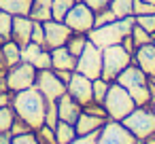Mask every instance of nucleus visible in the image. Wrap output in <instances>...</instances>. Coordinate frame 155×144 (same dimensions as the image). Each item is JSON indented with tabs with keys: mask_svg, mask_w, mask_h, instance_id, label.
Masks as SVG:
<instances>
[{
	"mask_svg": "<svg viewBox=\"0 0 155 144\" xmlns=\"http://www.w3.org/2000/svg\"><path fill=\"white\" fill-rule=\"evenodd\" d=\"M13 121H15V110H13V106H11V104L2 106V108H0V133H2V131H11Z\"/></svg>",
	"mask_w": 155,
	"mask_h": 144,
	"instance_id": "nucleus-29",
	"label": "nucleus"
},
{
	"mask_svg": "<svg viewBox=\"0 0 155 144\" xmlns=\"http://www.w3.org/2000/svg\"><path fill=\"white\" fill-rule=\"evenodd\" d=\"M121 47H123L127 53H132V55H134V51H136V45H134V40H132V36H130V34L121 40Z\"/></svg>",
	"mask_w": 155,
	"mask_h": 144,
	"instance_id": "nucleus-42",
	"label": "nucleus"
},
{
	"mask_svg": "<svg viewBox=\"0 0 155 144\" xmlns=\"http://www.w3.org/2000/svg\"><path fill=\"white\" fill-rule=\"evenodd\" d=\"M74 2H77V0H53V2H51V19L64 21L66 13L72 9Z\"/></svg>",
	"mask_w": 155,
	"mask_h": 144,
	"instance_id": "nucleus-25",
	"label": "nucleus"
},
{
	"mask_svg": "<svg viewBox=\"0 0 155 144\" xmlns=\"http://www.w3.org/2000/svg\"><path fill=\"white\" fill-rule=\"evenodd\" d=\"M83 112H87V114H94V117H102V119H108L104 104H98V102H89V104H85V106H83Z\"/></svg>",
	"mask_w": 155,
	"mask_h": 144,
	"instance_id": "nucleus-34",
	"label": "nucleus"
},
{
	"mask_svg": "<svg viewBox=\"0 0 155 144\" xmlns=\"http://www.w3.org/2000/svg\"><path fill=\"white\" fill-rule=\"evenodd\" d=\"M11 30H13V15L0 11V45L11 40Z\"/></svg>",
	"mask_w": 155,
	"mask_h": 144,
	"instance_id": "nucleus-26",
	"label": "nucleus"
},
{
	"mask_svg": "<svg viewBox=\"0 0 155 144\" xmlns=\"http://www.w3.org/2000/svg\"><path fill=\"white\" fill-rule=\"evenodd\" d=\"M28 131H34L24 119H19L17 114H15V121H13V125H11V133L13 136H21V133H28Z\"/></svg>",
	"mask_w": 155,
	"mask_h": 144,
	"instance_id": "nucleus-36",
	"label": "nucleus"
},
{
	"mask_svg": "<svg viewBox=\"0 0 155 144\" xmlns=\"http://www.w3.org/2000/svg\"><path fill=\"white\" fill-rule=\"evenodd\" d=\"M43 28H45V49H49V51L58 49V47H64L66 40L72 34V30L64 21H55V19L43 21Z\"/></svg>",
	"mask_w": 155,
	"mask_h": 144,
	"instance_id": "nucleus-12",
	"label": "nucleus"
},
{
	"mask_svg": "<svg viewBox=\"0 0 155 144\" xmlns=\"http://www.w3.org/2000/svg\"><path fill=\"white\" fill-rule=\"evenodd\" d=\"M134 24H136L134 15H130V17H121V19L110 21V24H104V26H96V28H91V30L87 32V38H89L96 47L106 49V47H110V45H119V43L132 32Z\"/></svg>",
	"mask_w": 155,
	"mask_h": 144,
	"instance_id": "nucleus-3",
	"label": "nucleus"
},
{
	"mask_svg": "<svg viewBox=\"0 0 155 144\" xmlns=\"http://www.w3.org/2000/svg\"><path fill=\"white\" fill-rule=\"evenodd\" d=\"M149 106H151V108H153V112H155V95L151 98V102H149Z\"/></svg>",
	"mask_w": 155,
	"mask_h": 144,
	"instance_id": "nucleus-48",
	"label": "nucleus"
},
{
	"mask_svg": "<svg viewBox=\"0 0 155 144\" xmlns=\"http://www.w3.org/2000/svg\"><path fill=\"white\" fill-rule=\"evenodd\" d=\"M104 108H106V114L108 119L113 121H123L134 108H136V102L132 100V95L119 85V83H110L108 91H106V98H104Z\"/></svg>",
	"mask_w": 155,
	"mask_h": 144,
	"instance_id": "nucleus-4",
	"label": "nucleus"
},
{
	"mask_svg": "<svg viewBox=\"0 0 155 144\" xmlns=\"http://www.w3.org/2000/svg\"><path fill=\"white\" fill-rule=\"evenodd\" d=\"M108 119H102V117H94V114H87V112H81L77 123H74V129H77V136H83V133H91V131H98L102 129V125L106 123Z\"/></svg>",
	"mask_w": 155,
	"mask_h": 144,
	"instance_id": "nucleus-19",
	"label": "nucleus"
},
{
	"mask_svg": "<svg viewBox=\"0 0 155 144\" xmlns=\"http://www.w3.org/2000/svg\"><path fill=\"white\" fill-rule=\"evenodd\" d=\"M66 91L81 104V106H85V104H89V102H94V87H91V78H87L85 74H81V72H72V76H70V81H68V85H66Z\"/></svg>",
	"mask_w": 155,
	"mask_h": 144,
	"instance_id": "nucleus-13",
	"label": "nucleus"
},
{
	"mask_svg": "<svg viewBox=\"0 0 155 144\" xmlns=\"http://www.w3.org/2000/svg\"><path fill=\"white\" fill-rule=\"evenodd\" d=\"M13 142V133L11 131H2L0 133V144H11Z\"/></svg>",
	"mask_w": 155,
	"mask_h": 144,
	"instance_id": "nucleus-45",
	"label": "nucleus"
},
{
	"mask_svg": "<svg viewBox=\"0 0 155 144\" xmlns=\"http://www.w3.org/2000/svg\"><path fill=\"white\" fill-rule=\"evenodd\" d=\"M144 2H151V5H155V0H144Z\"/></svg>",
	"mask_w": 155,
	"mask_h": 144,
	"instance_id": "nucleus-52",
	"label": "nucleus"
},
{
	"mask_svg": "<svg viewBox=\"0 0 155 144\" xmlns=\"http://www.w3.org/2000/svg\"><path fill=\"white\" fill-rule=\"evenodd\" d=\"M96 144H136V138L123 127L121 121L108 119V121L102 125Z\"/></svg>",
	"mask_w": 155,
	"mask_h": 144,
	"instance_id": "nucleus-11",
	"label": "nucleus"
},
{
	"mask_svg": "<svg viewBox=\"0 0 155 144\" xmlns=\"http://www.w3.org/2000/svg\"><path fill=\"white\" fill-rule=\"evenodd\" d=\"M34 136H36V140H38L41 144H58L55 131H53V127H49V125H41L38 129H34Z\"/></svg>",
	"mask_w": 155,
	"mask_h": 144,
	"instance_id": "nucleus-30",
	"label": "nucleus"
},
{
	"mask_svg": "<svg viewBox=\"0 0 155 144\" xmlns=\"http://www.w3.org/2000/svg\"><path fill=\"white\" fill-rule=\"evenodd\" d=\"M7 59H5V53H2V47H0V70H7Z\"/></svg>",
	"mask_w": 155,
	"mask_h": 144,
	"instance_id": "nucleus-47",
	"label": "nucleus"
},
{
	"mask_svg": "<svg viewBox=\"0 0 155 144\" xmlns=\"http://www.w3.org/2000/svg\"><path fill=\"white\" fill-rule=\"evenodd\" d=\"M132 5H134V0H110V11L115 13L117 19L121 17H130L132 15Z\"/></svg>",
	"mask_w": 155,
	"mask_h": 144,
	"instance_id": "nucleus-27",
	"label": "nucleus"
},
{
	"mask_svg": "<svg viewBox=\"0 0 155 144\" xmlns=\"http://www.w3.org/2000/svg\"><path fill=\"white\" fill-rule=\"evenodd\" d=\"M2 47V53H5V59H7V66H15L17 62H21V47L15 43V40H9L5 45H0Z\"/></svg>",
	"mask_w": 155,
	"mask_h": 144,
	"instance_id": "nucleus-24",
	"label": "nucleus"
},
{
	"mask_svg": "<svg viewBox=\"0 0 155 144\" xmlns=\"http://www.w3.org/2000/svg\"><path fill=\"white\" fill-rule=\"evenodd\" d=\"M132 62L142 72H147L149 76H153L155 74V45L153 43H147L142 47H136V51L132 55Z\"/></svg>",
	"mask_w": 155,
	"mask_h": 144,
	"instance_id": "nucleus-17",
	"label": "nucleus"
},
{
	"mask_svg": "<svg viewBox=\"0 0 155 144\" xmlns=\"http://www.w3.org/2000/svg\"><path fill=\"white\" fill-rule=\"evenodd\" d=\"M32 19L28 15H15L13 17V30H11V40H15L21 49L32 40Z\"/></svg>",
	"mask_w": 155,
	"mask_h": 144,
	"instance_id": "nucleus-16",
	"label": "nucleus"
},
{
	"mask_svg": "<svg viewBox=\"0 0 155 144\" xmlns=\"http://www.w3.org/2000/svg\"><path fill=\"white\" fill-rule=\"evenodd\" d=\"M51 2L53 0H32V9H30V19L34 21H47L51 19Z\"/></svg>",
	"mask_w": 155,
	"mask_h": 144,
	"instance_id": "nucleus-21",
	"label": "nucleus"
},
{
	"mask_svg": "<svg viewBox=\"0 0 155 144\" xmlns=\"http://www.w3.org/2000/svg\"><path fill=\"white\" fill-rule=\"evenodd\" d=\"M58 117H60V121H66V123H77V119H79V114L83 112V106L66 91L64 95H60L58 98Z\"/></svg>",
	"mask_w": 155,
	"mask_h": 144,
	"instance_id": "nucleus-15",
	"label": "nucleus"
},
{
	"mask_svg": "<svg viewBox=\"0 0 155 144\" xmlns=\"http://www.w3.org/2000/svg\"><path fill=\"white\" fill-rule=\"evenodd\" d=\"M32 21H34V19H32ZM32 43L45 47V28H43L41 21H34V24H32Z\"/></svg>",
	"mask_w": 155,
	"mask_h": 144,
	"instance_id": "nucleus-38",
	"label": "nucleus"
},
{
	"mask_svg": "<svg viewBox=\"0 0 155 144\" xmlns=\"http://www.w3.org/2000/svg\"><path fill=\"white\" fill-rule=\"evenodd\" d=\"M34 87L45 95L47 102H58L60 95L66 93V85L58 78V74L53 72V68H45L36 72V83Z\"/></svg>",
	"mask_w": 155,
	"mask_h": 144,
	"instance_id": "nucleus-10",
	"label": "nucleus"
},
{
	"mask_svg": "<svg viewBox=\"0 0 155 144\" xmlns=\"http://www.w3.org/2000/svg\"><path fill=\"white\" fill-rule=\"evenodd\" d=\"M91 87H94V102L102 104V102H104V98H106V91H108L110 83H108L106 78L98 76V78H94V81H91Z\"/></svg>",
	"mask_w": 155,
	"mask_h": 144,
	"instance_id": "nucleus-28",
	"label": "nucleus"
},
{
	"mask_svg": "<svg viewBox=\"0 0 155 144\" xmlns=\"http://www.w3.org/2000/svg\"><path fill=\"white\" fill-rule=\"evenodd\" d=\"M115 83H119L132 95V100L136 102V106H147L151 102V98H153L151 95V87H149V74L142 72L134 62L119 72V76L115 78Z\"/></svg>",
	"mask_w": 155,
	"mask_h": 144,
	"instance_id": "nucleus-2",
	"label": "nucleus"
},
{
	"mask_svg": "<svg viewBox=\"0 0 155 144\" xmlns=\"http://www.w3.org/2000/svg\"><path fill=\"white\" fill-rule=\"evenodd\" d=\"M21 59L32 64L36 70H45V68H51V51L45 49L43 45H36V43H28L24 49H21Z\"/></svg>",
	"mask_w": 155,
	"mask_h": 144,
	"instance_id": "nucleus-14",
	"label": "nucleus"
},
{
	"mask_svg": "<svg viewBox=\"0 0 155 144\" xmlns=\"http://www.w3.org/2000/svg\"><path fill=\"white\" fill-rule=\"evenodd\" d=\"M53 131H55L58 144H68V142H72V140L77 138L74 125H72V123H66V121H58L55 127H53Z\"/></svg>",
	"mask_w": 155,
	"mask_h": 144,
	"instance_id": "nucleus-22",
	"label": "nucleus"
},
{
	"mask_svg": "<svg viewBox=\"0 0 155 144\" xmlns=\"http://www.w3.org/2000/svg\"><path fill=\"white\" fill-rule=\"evenodd\" d=\"M83 2H85L94 13H98V11H102V9H108L110 0H83Z\"/></svg>",
	"mask_w": 155,
	"mask_h": 144,
	"instance_id": "nucleus-41",
	"label": "nucleus"
},
{
	"mask_svg": "<svg viewBox=\"0 0 155 144\" xmlns=\"http://www.w3.org/2000/svg\"><path fill=\"white\" fill-rule=\"evenodd\" d=\"M60 121L58 117V104L55 102H47V112H45V125L55 127V123Z\"/></svg>",
	"mask_w": 155,
	"mask_h": 144,
	"instance_id": "nucleus-35",
	"label": "nucleus"
},
{
	"mask_svg": "<svg viewBox=\"0 0 155 144\" xmlns=\"http://www.w3.org/2000/svg\"><path fill=\"white\" fill-rule=\"evenodd\" d=\"M149 78H151V83H153V85H155V74H153V76H149Z\"/></svg>",
	"mask_w": 155,
	"mask_h": 144,
	"instance_id": "nucleus-51",
	"label": "nucleus"
},
{
	"mask_svg": "<svg viewBox=\"0 0 155 144\" xmlns=\"http://www.w3.org/2000/svg\"><path fill=\"white\" fill-rule=\"evenodd\" d=\"M32 0H0V11L9 15H30Z\"/></svg>",
	"mask_w": 155,
	"mask_h": 144,
	"instance_id": "nucleus-20",
	"label": "nucleus"
},
{
	"mask_svg": "<svg viewBox=\"0 0 155 144\" xmlns=\"http://www.w3.org/2000/svg\"><path fill=\"white\" fill-rule=\"evenodd\" d=\"M136 144H147V142L144 140H136Z\"/></svg>",
	"mask_w": 155,
	"mask_h": 144,
	"instance_id": "nucleus-50",
	"label": "nucleus"
},
{
	"mask_svg": "<svg viewBox=\"0 0 155 144\" xmlns=\"http://www.w3.org/2000/svg\"><path fill=\"white\" fill-rule=\"evenodd\" d=\"M121 123L136 140H147L155 133V112L149 104L136 106Z\"/></svg>",
	"mask_w": 155,
	"mask_h": 144,
	"instance_id": "nucleus-5",
	"label": "nucleus"
},
{
	"mask_svg": "<svg viewBox=\"0 0 155 144\" xmlns=\"http://www.w3.org/2000/svg\"><path fill=\"white\" fill-rule=\"evenodd\" d=\"M151 43H153V45H155V32H153V34H151Z\"/></svg>",
	"mask_w": 155,
	"mask_h": 144,
	"instance_id": "nucleus-49",
	"label": "nucleus"
},
{
	"mask_svg": "<svg viewBox=\"0 0 155 144\" xmlns=\"http://www.w3.org/2000/svg\"><path fill=\"white\" fill-rule=\"evenodd\" d=\"M132 64V53H127L121 43L119 45H110L106 49H102V78H106L108 83H113L119 72L123 68H127Z\"/></svg>",
	"mask_w": 155,
	"mask_h": 144,
	"instance_id": "nucleus-6",
	"label": "nucleus"
},
{
	"mask_svg": "<svg viewBox=\"0 0 155 144\" xmlns=\"http://www.w3.org/2000/svg\"><path fill=\"white\" fill-rule=\"evenodd\" d=\"M98 136H100V129L98 131H91V133H83V136H77L72 142L68 144H96L98 142Z\"/></svg>",
	"mask_w": 155,
	"mask_h": 144,
	"instance_id": "nucleus-39",
	"label": "nucleus"
},
{
	"mask_svg": "<svg viewBox=\"0 0 155 144\" xmlns=\"http://www.w3.org/2000/svg\"><path fill=\"white\" fill-rule=\"evenodd\" d=\"M36 68L32 66V64H28V62H17L15 66H11V68H7V87H9V91L11 93H15V91H24V89H30V87H34V83H36Z\"/></svg>",
	"mask_w": 155,
	"mask_h": 144,
	"instance_id": "nucleus-7",
	"label": "nucleus"
},
{
	"mask_svg": "<svg viewBox=\"0 0 155 144\" xmlns=\"http://www.w3.org/2000/svg\"><path fill=\"white\" fill-rule=\"evenodd\" d=\"M134 19H136V24H138L140 28H144L149 34L155 32V13H153V15H140V17H134Z\"/></svg>",
	"mask_w": 155,
	"mask_h": 144,
	"instance_id": "nucleus-37",
	"label": "nucleus"
},
{
	"mask_svg": "<svg viewBox=\"0 0 155 144\" xmlns=\"http://www.w3.org/2000/svg\"><path fill=\"white\" fill-rule=\"evenodd\" d=\"M89 43V38H87V34H81V32H72L70 34V38L66 40V49L74 55V57H79L81 53H83V49H85V45Z\"/></svg>",
	"mask_w": 155,
	"mask_h": 144,
	"instance_id": "nucleus-23",
	"label": "nucleus"
},
{
	"mask_svg": "<svg viewBox=\"0 0 155 144\" xmlns=\"http://www.w3.org/2000/svg\"><path fill=\"white\" fill-rule=\"evenodd\" d=\"M11 106H13L15 114L19 119H24L32 129H38L41 125H45L47 100L36 87L11 93Z\"/></svg>",
	"mask_w": 155,
	"mask_h": 144,
	"instance_id": "nucleus-1",
	"label": "nucleus"
},
{
	"mask_svg": "<svg viewBox=\"0 0 155 144\" xmlns=\"http://www.w3.org/2000/svg\"><path fill=\"white\" fill-rule=\"evenodd\" d=\"M153 13H155V5L144 2V0H134V5H132V15H134V17H140V15H153Z\"/></svg>",
	"mask_w": 155,
	"mask_h": 144,
	"instance_id": "nucleus-32",
	"label": "nucleus"
},
{
	"mask_svg": "<svg viewBox=\"0 0 155 144\" xmlns=\"http://www.w3.org/2000/svg\"><path fill=\"white\" fill-rule=\"evenodd\" d=\"M11 104V91H0V108Z\"/></svg>",
	"mask_w": 155,
	"mask_h": 144,
	"instance_id": "nucleus-44",
	"label": "nucleus"
},
{
	"mask_svg": "<svg viewBox=\"0 0 155 144\" xmlns=\"http://www.w3.org/2000/svg\"><path fill=\"white\" fill-rule=\"evenodd\" d=\"M0 91H9V87H7V70H0Z\"/></svg>",
	"mask_w": 155,
	"mask_h": 144,
	"instance_id": "nucleus-46",
	"label": "nucleus"
},
{
	"mask_svg": "<svg viewBox=\"0 0 155 144\" xmlns=\"http://www.w3.org/2000/svg\"><path fill=\"white\" fill-rule=\"evenodd\" d=\"M64 24H66L72 32L87 34V32L94 28V11L83 2V0H77V2L72 5V9L66 13Z\"/></svg>",
	"mask_w": 155,
	"mask_h": 144,
	"instance_id": "nucleus-9",
	"label": "nucleus"
},
{
	"mask_svg": "<svg viewBox=\"0 0 155 144\" xmlns=\"http://www.w3.org/2000/svg\"><path fill=\"white\" fill-rule=\"evenodd\" d=\"M130 36H132V40H134V45H136V47H142V45L151 43V34H149L144 28H140L138 24H134V28H132Z\"/></svg>",
	"mask_w": 155,
	"mask_h": 144,
	"instance_id": "nucleus-31",
	"label": "nucleus"
},
{
	"mask_svg": "<svg viewBox=\"0 0 155 144\" xmlns=\"http://www.w3.org/2000/svg\"><path fill=\"white\" fill-rule=\"evenodd\" d=\"M115 19H117V17H115V13L110 11V7H108V9H102V11L94 13V28H96V26L110 24V21H115Z\"/></svg>",
	"mask_w": 155,
	"mask_h": 144,
	"instance_id": "nucleus-33",
	"label": "nucleus"
},
{
	"mask_svg": "<svg viewBox=\"0 0 155 144\" xmlns=\"http://www.w3.org/2000/svg\"><path fill=\"white\" fill-rule=\"evenodd\" d=\"M77 72H81V74H85L87 78H98L100 74H102V49L100 47H96L91 40L85 45V49H83V53L77 57V68H74Z\"/></svg>",
	"mask_w": 155,
	"mask_h": 144,
	"instance_id": "nucleus-8",
	"label": "nucleus"
},
{
	"mask_svg": "<svg viewBox=\"0 0 155 144\" xmlns=\"http://www.w3.org/2000/svg\"><path fill=\"white\" fill-rule=\"evenodd\" d=\"M11 144H41L34 136V131H28V133H21V136H13V142Z\"/></svg>",
	"mask_w": 155,
	"mask_h": 144,
	"instance_id": "nucleus-40",
	"label": "nucleus"
},
{
	"mask_svg": "<svg viewBox=\"0 0 155 144\" xmlns=\"http://www.w3.org/2000/svg\"><path fill=\"white\" fill-rule=\"evenodd\" d=\"M51 68L53 70H74L77 68V57L64 47L51 49Z\"/></svg>",
	"mask_w": 155,
	"mask_h": 144,
	"instance_id": "nucleus-18",
	"label": "nucleus"
},
{
	"mask_svg": "<svg viewBox=\"0 0 155 144\" xmlns=\"http://www.w3.org/2000/svg\"><path fill=\"white\" fill-rule=\"evenodd\" d=\"M53 72L58 74V78H60L64 85H68V81H70V76H72L74 70H53Z\"/></svg>",
	"mask_w": 155,
	"mask_h": 144,
	"instance_id": "nucleus-43",
	"label": "nucleus"
}]
</instances>
